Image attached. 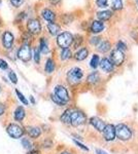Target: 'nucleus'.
Segmentation results:
<instances>
[{"label": "nucleus", "instance_id": "ddd939ff", "mask_svg": "<svg viewBox=\"0 0 138 154\" xmlns=\"http://www.w3.org/2000/svg\"><path fill=\"white\" fill-rule=\"evenodd\" d=\"M99 64H100V66H101L102 70L105 71L106 73H110V72L114 70V64H112L111 61L108 59H103Z\"/></svg>", "mask_w": 138, "mask_h": 154}, {"label": "nucleus", "instance_id": "a878e982", "mask_svg": "<svg viewBox=\"0 0 138 154\" xmlns=\"http://www.w3.org/2000/svg\"><path fill=\"white\" fill-rule=\"evenodd\" d=\"M71 58V51H70L69 48H63V51H62L61 53V59L62 60H68Z\"/></svg>", "mask_w": 138, "mask_h": 154}, {"label": "nucleus", "instance_id": "2f4dec72", "mask_svg": "<svg viewBox=\"0 0 138 154\" xmlns=\"http://www.w3.org/2000/svg\"><path fill=\"white\" fill-rule=\"evenodd\" d=\"M96 4L99 7H106L108 4V0H96Z\"/></svg>", "mask_w": 138, "mask_h": 154}, {"label": "nucleus", "instance_id": "f8f14e48", "mask_svg": "<svg viewBox=\"0 0 138 154\" xmlns=\"http://www.w3.org/2000/svg\"><path fill=\"white\" fill-rule=\"evenodd\" d=\"M90 122H91V125L94 126L97 131H103L104 128H105V123L102 119H100L99 117H92L90 119Z\"/></svg>", "mask_w": 138, "mask_h": 154}, {"label": "nucleus", "instance_id": "412c9836", "mask_svg": "<svg viewBox=\"0 0 138 154\" xmlns=\"http://www.w3.org/2000/svg\"><path fill=\"white\" fill-rule=\"evenodd\" d=\"M111 11H100L97 14L98 16V19L100 20V21H106V20L110 19V17H111Z\"/></svg>", "mask_w": 138, "mask_h": 154}, {"label": "nucleus", "instance_id": "f257e3e1", "mask_svg": "<svg viewBox=\"0 0 138 154\" xmlns=\"http://www.w3.org/2000/svg\"><path fill=\"white\" fill-rule=\"evenodd\" d=\"M115 128V136L122 141H127L129 139H131L132 137V131L128 128L127 125H119Z\"/></svg>", "mask_w": 138, "mask_h": 154}, {"label": "nucleus", "instance_id": "9b49d317", "mask_svg": "<svg viewBox=\"0 0 138 154\" xmlns=\"http://www.w3.org/2000/svg\"><path fill=\"white\" fill-rule=\"evenodd\" d=\"M2 42H3L4 48L6 49H11L12 46V43H14V35L8 31L4 32L3 37H2Z\"/></svg>", "mask_w": 138, "mask_h": 154}, {"label": "nucleus", "instance_id": "4c0bfd02", "mask_svg": "<svg viewBox=\"0 0 138 154\" xmlns=\"http://www.w3.org/2000/svg\"><path fill=\"white\" fill-rule=\"evenodd\" d=\"M0 68L3 69V70H5V69L8 68V65H7V63L4 60H1L0 59Z\"/></svg>", "mask_w": 138, "mask_h": 154}, {"label": "nucleus", "instance_id": "4be33fe9", "mask_svg": "<svg viewBox=\"0 0 138 154\" xmlns=\"http://www.w3.org/2000/svg\"><path fill=\"white\" fill-rule=\"evenodd\" d=\"M100 79V75L98 72H93L92 74H90L88 76V82L91 83V84H95L98 82V80Z\"/></svg>", "mask_w": 138, "mask_h": 154}, {"label": "nucleus", "instance_id": "e433bc0d", "mask_svg": "<svg viewBox=\"0 0 138 154\" xmlns=\"http://www.w3.org/2000/svg\"><path fill=\"white\" fill-rule=\"evenodd\" d=\"M11 4L14 6L19 7L20 5H22V4H23L24 0H11Z\"/></svg>", "mask_w": 138, "mask_h": 154}, {"label": "nucleus", "instance_id": "a211bd4d", "mask_svg": "<svg viewBox=\"0 0 138 154\" xmlns=\"http://www.w3.org/2000/svg\"><path fill=\"white\" fill-rule=\"evenodd\" d=\"M47 29H49L50 33H51L52 35H58V34H59V32L61 31L60 26H58V25L55 24V23H49V24H47Z\"/></svg>", "mask_w": 138, "mask_h": 154}, {"label": "nucleus", "instance_id": "dca6fc26", "mask_svg": "<svg viewBox=\"0 0 138 154\" xmlns=\"http://www.w3.org/2000/svg\"><path fill=\"white\" fill-rule=\"evenodd\" d=\"M27 133L31 138H38L41 134V131L39 128H35V126H29L27 128Z\"/></svg>", "mask_w": 138, "mask_h": 154}, {"label": "nucleus", "instance_id": "f03ea898", "mask_svg": "<svg viewBox=\"0 0 138 154\" xmlns=\"http://www.w3.org/2000/svg\"><path fill=\"white\" fill-rule=\"evenodd\" d=\"M72 42H73V36H72L69 32H63V33L58 35L57 43L60 48H67Z\"/></svg>", "mask_w": 138, "mask_h": 154}, {"label": "nucleus", "instance_id": "c756f323", "mask_svg": "<svg viewBox=\"0 0 138 154\" xmlns=\"http://www.w3.org/2000/svg\"><path fill=\"white\" fill-rule=\"evenodd\" d=\"M51 98H52V100H53V102H54L55 104H57V105H59V106H64L65 104V102H63L61 100V99H59L58 97H56L55 95H52L51 96Z\"/></svg>", "mask_w": 138, "mask_h": 154}, {"label": "nucleus", "instance_id": "c85d7f7f", "mask_svg": "<svg viewBox=\"0 0 138 154\" xmlns=\"http://www.w3.org/2000/svg\"><path fill=\"white\" fill-rule=\"evenodd\" d=\"M16 93H17V96L19 97L20 101H21L22 103L24 104V105H28V104H29V103H28V100H27V99L25 98L23 94H22V93H21V91H18V89H16Z\"/></svg>", "mask_w": 138, "mask_h": 154}, {"label": "nucleus", "instance_id": "58836bf2", "mask_svg": "<svg viewBox=\"0 0 138 154\" xmlns=\"http://www.w3.org/2000/svg\"><path fill=\"white\" fill-rule=\"evenodd\" d=\"M90 42H91L92 44H94V45H96L98 42H100V38H99V37H92Z\"/></svg>", "mask_w": 138, "mask_h": 154}, {"label": "nucleus", "instance_id": "a18cd8bd", "mask_svg": "<svg viewBox=\"0 0 138 154\" xmlns=\"http://www.w3.org/2000/svg\"><path fill=\"white\" fill-rule=\"evenodd\" d=\"M30 99H31V102H32V103H35V100H34V98H33V97H31V98H30Z\"/></svg>", "mask_w": 138, "mask_h": 154}, {"label": "nucleus", "instance_id": "de8ad7c7", "mask_svg": "<svg viewBox=\"0 0 138 154\" xmlns=\"http://www.w3.org/2000/svg\"><path fill=\"white\" fill-rule=\"evenodd\" d=\"M0 4H1V1H0Z\"/></svg>", "mask_w": 138, "mask_h": 154}, {"label": "nucleus", "instance_id": "37998d69", "mask_svg": "<svg viewBox=\"0 0 138 154\" xmlns=\"http://www.w3.org/2000/svg\"><path fill=\"white\" fill-rule=\"evenodd\" d=\"M50 1H51V2H52V3H53V4H57V3H58V2H59V1H60V0H50Z\"/></svg>", "mask_w": 138, "mask_h": 154}, {"label": "nucleus", "instance_id": "49530a36", "mask_svg": "<svg viewBox=\"0 0 138 154\" xmlns=\"http://www.w3.org/2000/svg\"><path fill=\"white\" fill-rule=\"evenodd\" d=\"M61 154H70L69 152H63V153H61Z\"/></svg>", "mask_w": 138, "mask_h": 154}, {"label": "nucleus", "instance_id": "393cba45", "mask_svg": "<svg viewBox=\"0 0 138 154\" xmlns=\"http://www.w3.org/2000/svg\"><path fill=\"white\" fill-rule=\"evenodd\" d=\"M55 70V63L52 59H49L47 61V64H46V71L47 73H52L53 71Z\"/></svg>", "mask_w": 138, "mask_h": 154}, {"label": "nucleus", "instance_id": "473e14b6", "mask_svg": "<svg viewBox=\"0 0 138 154\" xmlns=\"http://www.w3.org/2000/svg\"><path fill=\"white\" fill-rule=\"evenodd\" d=\"M74 40V48H79V45H81V43L82 42V37L77 35L76 37H75V39H73Z\"/></svg>", "mask_w": 138, "mask_h": 154}, {"label": "nucleus", "instance_id": "2eb2a0df", "mask_svg": "<svg viewBox=\"0 0 138 154\" xmlns=\"http://www.w3.org/2000/svg\"><path fill=\"white\" fill-rule=\"evenodd\" d=\"M41 14H42V17H43V19H46L47 21L51 22V23H53V22L55 21V18H56V16H55L54 12L49 8L43 9L41 12Z\"/></svg>", "mask_w": 138, "mask_h": 154}, {"label": "nucleus", "instance_id": "ea45409f", "mask_svg": "<svg viewBox=\"0 0 138 154\" xmlns=\"http://www.w3.org/2000/svg\"><path fill=\"white\" fill-rule=\"evenodd\" d=\"M74 143L76 144V145L79 146V147H81L82 149H84V150H86V151H88V150H89V149H88V147H86V146H84V145H82V143L77 142V141H74Z\"/></svg>", "mask_w": 138, "mask_h": 154}, {"label": "nucleus", "instance_id": "0eeeda50", "mask_svg": "<svg viewBox=\"0 0 138 154\" xmlns=\"http://www.w3.org/2000/svg\"><path fill=\"white\" fill-rule=\"evenodd\" d=\"M27 28H28L29 32L32 34H38L41 31V25L39 23L38 20L31 19L27 23Z\"/></svg>", "mask_w": 138, "mask_h": 154}, {"label": "nucleus", "instance_id": "1a4fd4ad", "mask_svg": "<svg viewBox=\"0 0 138 154\" xmlns=\"http://www.w3.org/2000/svg\"><path fill=\"white\" fill-rule=\"evenodd\" d=\"M110 59H111V63L114 64V65L119 66L123 64V62H124V60H125V57H124L123 51H119V49H115V51H112Z\"/></svg>", "mask_w": 138, "mask_h": 154}, {"label": "nucleus", "instance_id": "5701e85b", "mask_svg": "<svg viewBox=\"0 0 138 154\" xmlns=\"http://www.w3.org/2000/svg\"><path fill=\"white\" fill-rule=\"evenodd\" d=\"M41 53L43 54H47L50 51V48H49V45H47V41L46 38H41L40 39V49Z\"/></svg>", "mask_w": 138, "mask_h": 154}, {"label": "nucleus", "instance_id": "20e7f679", "mask_svg": "<svg viewBox=\"0 0 138 154\" xmlns=\"http://www.w3.org/2000/svg\"><path fill=\"white\" fill-rule=\"evenodd\" d=\"M86 115L82 111H74V112H71L70 123L73 126H79L86 122Z\"/></svg>", "mask_w": 138, "mask_h": 154}, {"label": "nucleus", "instance_id": "aec40b11", "mask_svg": "<svg viewBox=\"0 0 138 154\" xmlns=\"http://www.w3.org/2000/svg\"><path fill=\"white\" fill-rule=\"evenodd\" d=\"M98 51H101V53H106L110 49V43L108 41L104 40V41H100L98 44Z\"/></svg>", "mask_w": 138, "mask_h": 154}, {"label": "nucleus", "instance_id": "6e6552de", "mask_svg": "<svg viewBox=\"0 0 138 154\" xmlns=\"http://www.w3.org/2000/svg\"><path fill=\"white\" fill-rule=\"evenodd\" d=\"M55 96L58 97L59 99H61L63 102H68L69 101V95L67 89L62 85H57L55 88Z\"/></svg>", "mask_w": 138, "mask_h": 154}, {"label": "nucleus", "instance_id": "423d86ee", "mask_svg": "<svg viewBox=\"0 0 138 154\" xmlns=\"http://www.w3.org/2000/svg\"><path fill=\"white\" fill-rule=\"evenodd\" d=\"M18 58L22 60L23 62H28L31 59V49H30V46L27 43L22 45V48L19 49V51H18Z\"/></svg>", "mask_w": 138, "mask_h": 154}, {"label": "nucleus", "instance_id": "a19ab883", "mask_svg": "<svg viewBox=\"0 0 138 154\" xmlns=\"http://www.w3.org/2000/svg\"><path fill=\"white\" fill-rule=\"evenodd\" d=\"M4 111H5V107L2 105V104H0V115H2L4 113Z\"/></svg>", "mask_w": 138, "mask_h": 154}, {"label": "nucleus", "instance_id": "6ab92c4d", "mask_svg": "<svg viewBox=\"0 0 138 154\" xmlns=\"http://www.w3.org/2000/svg\"><path fill=\"white\" fill-rule=\"evenodd\" d=\"M88 54H89V51H88L87 48H82L74 54V58L77 61H82V60H85L88 57Z\"/></svg>", "mask_w": 138, "mask_h": 154}, {"label": "nucleus", "instance_id": "39448f33", "mask_svg": "<svg viewBox=\"0 0 138 154\" xmlns=\"http://www.w3.org/2000/svg\"><path fill=\"white\" fill-rule=\"evenodd\" d=\"M6 131L11 138L14 139H18V138H21L22 136L24 135V131L21 126L14 125V123H11L6 128Z\"/></svg>", "mask_w": 138, "mask_h": 154}, {"label": "nucleus", "instance_id": "c03bdc74", "mask_svg": "<svg viewBox=\"0 0 138 154\" xmlns=\"http://www.w3.org/2000/svg\"><path fill=\"white\" fill-rule=\"evenodd\" d=\"M28 154H39L37 151H30V152H28Z\"/></svg>", "mask_w": 138, "mask_h": 154}, {"label": "nucleus", "instance_id": "f704fd0d", "mask_svg": "<svg viewBox=\"0 0 138 154\" xmlns=\"http://www.w3.org/2000/svg\"><path fill=\"white\" fill-rule=\"evenodd\" d=\"M117 49H119V51H126L127 45H126V44H125L123 41H119V42L117 43Z\"/></svg>", "mask_w": 138, "mask_h": 154}, {"label": "nucleus", "instance_id": "79ce46f5", "mask_svg": "<svg viewBox=\"0 0 138 154\" xmlns=\"http://www.w3.org/2000/svg\"><path fill=\"white\" fill-rule=\"evenodd\" d=\"M96 153L97 154H107L105 151H103V150H101V149H97L96 150Z\"/></svg>", "mask_w": 138, "mask_h": 154}, {"label": "nucleus", "instance_id": "b1692460", "mask_svg": "<svg viewBox=\"0 0 138 154\" xmlns=\"http://www.w3.org/2000/svg\"><path fill=\"white\" fill-rule=\"evenodd\" d=\"M70 116H71V110H66L62 114L61 116V121L64 123H70Z\"/></svg>", "mask_w": 138, "mask_h": 154}, {"label": "nucleus", "instance_id": "7c9ffc66", "mask_svg": "<svg viewBox=\"0 0 138 154\" xmlns=\"http://www.w3.org/2000/svg\"><path fill=\"white\" fill-rule=\"evenodd\" d=\"M8 77H9V79H11V82H12V83H17V82H18L17 75H16V73H14V71H9V73H8Z\"/></svg>", "mask_w": 138, "mask_h": 154}, {"label": "nucleus", "instance_id": "4468645a", "mask_svg": "<svg viewBox=\"0 0 138 154\" xmlns=\"http://www.w3.org/2000/svg\"><path fill=\"white\" fill-rule=\"evenodd\" d=\"M104 28V24L101 21H94L91 26V31L93 33H99Z\"/></svg>", "mask_w": 138, "mask_h": 154}, {"label": "nucleus", "instance_id": "f3484780", "mask_svg": "<svg viewBox=\"0 0 138 154\" xmlns=\"http://www.w3.org/2000/svg\"><path fill=\"white\" fill-rule=\"evenodd\" d=\"M25 117V110L23 107H18L14 111V119L17 121H22Z\"/></svg>", "mask_w": 138, "mask_h": 154}, {"label": "nucleus", "instance_id": "09e8293b", "mask_svg": "<svg viewBox=\"0 0 138 154\" xmlns=\"http://www.w3.org/2000/svg\"><path fill=\"white\" fill-rule=\"evenodd\" d=\"M0 91H1V88H0Z\"/></svg>", "mask_w": 138, "mask_h": 154}, {"label": "nucleus", "instance_id": "bb28decb", "mask_svg": "<svg viewBox=\"0 0 138 154\" xmlns=\"http://www.w3.org/2000/svg\"><path fill=\"white\" fill-rule=\"evenodd\" d=\"M99 63H100L99 57H98L97 54H94L92 60H91V63H90V65H91L92 68H96V67L99 65Z\"/></svg>", "mask_w": 138, "mask_h": 154}, {"label": "nucleus", "instance_id": "c9c22d12", "mask_svg": "<svg viewBox=\"0 0 138 154\" xmlns=\"http://www.w3.org/2000/svg\"><path fill=\"white\" fill-rule=\"evenodd\" d=\"M22 145H23L24 148H26V149H30L32 147L31 143L29 142L28 139H23V140H22Z\"/></svg>", "mask_w": 138, "mask_h": 154}, {"label": "nucleus", "instance_id": "9d476101", "mask_svg": "<svg viewBox=\"0 0 138 154\" xmlns=\"http://www.w3.org/2000/svg\"><path fill=\"white\" fill-rule=\"evenodd\" d=\"M103 136L106 141H112L115 138V128L112 125H105L103 130Z\"/></svg>", "mask_w": 138, "mask_h": 154}, {"label": "nucleus", "instance_id": "cd10ccee", "mask_svg": "<svg viewBox=\"0 0 138 154\" xmlns=\"http://www.w3.org/2000/svg\"><path fill=\"white\" fill-rule=\"evenodd\" d=\"M122 7H123L122 0H112V8L117 11V9H121Z\"/></svg>", "mask_w": 138, "mask_h": 154}, {"label": "nucleus", "instance_id": "72a5a7b5", "mask_svg": "<svg viewBox=\"0 0 138 154\" xmlns=\"http://www.w3.org/2000/svg\"><path fill=\"white\" fill-rule=\"evenodd\" d=\"M39 59H40V51H39V48H35V51H34V60H35V62H36L37 64L39 63Z\"/></svg>", "mask_w": 138, "mask_h": 154}, {"label": "nucleus", "instance_id": "7ed1b4c3", "mask_svg": "<svg viewBox=\"0 0 138 154\" xmlns=\"http://www.w3.org/2000/svg\"><path fill=\"white\" fill-rule=\"evenodd\" d=\"M82 70L79 68H73L71 69L68 74H67V79H68V82L71 84H76L81 81V79L82 78Z\"/></svg>", "mask_w": 138, "mask_h": 154}]
</instances>
